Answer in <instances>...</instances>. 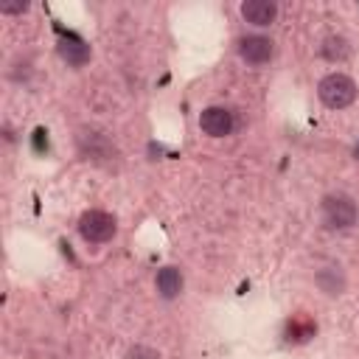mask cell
Listing matches in <instances>:
<instances>
[{"instance_id":"cell-14","label":"cell","mask_w":359,"mask_h":359,"mask_svg":"<svg viewBox=\"0 0 359 359\" xmlns=\"http://www.w3.org/2000/svg\"><path fill=\"white\" fill-rule=\"evenodd\" d=\"M28 8V3H6L3 6V14H20V11H25Z\"/></svg>"},{"instance_id":"cell-4","label":"cell","mask_w":359,"mask_h":359,"mask_svg":"<svg viewBox=\"0 0 359 359\" xmlns=\"http://www.w3.org/2000/svg\"><path fill=\"white\" fill-rule=\"evenodd\" d=\"M199 126L210 137H224V135L233 132V112L224 109V107H208L199 115Z\"/></svg>"},{"instance_id":"cell-12","label":"cell","mask_w":359,"mask_h":359,"mask_svg":"<svg viewBox=\"0 0 359 359\" xmlns=\"http://www.w3.org/2000/svg\"><path fill=\"white\" fill-rule=\"evenodd\" d=\"M34 149H36V151H45V149H48V132H45V129H36V132H34Z\"/></svg>"},{"instance_id":"cell-11","label":"cell","mask_w":359,"mask_h":359,"mask_svg":"<svg viewBox=\"0 0 359 359\" xmlns=\"http://www.w3.org/2000/svg\"><path fill=\"white\" fill-rule=\"evenodd\" d=\"M311 331H314L311 323H303V325H300V323H292V325H289V337L294 334V339H306Z\"/></svg>"},{"instance_id":"cell-1","label":"cell","mask_w":359,"mask_h":359,"mask_svg":"<svg viewBox=\"0 0 359 359\" xmlns=\"http://www.w3.org/2000/svg\"><path fill=\"white\" fill-rule=\"evenodd\" d=\"M317 95L328 109H345L353 104L356 98V84L351 76L345 73H328L325 79H320L317 84Z\"/></svg>"},{"instance_id":"cell-3","label":"cell","mask_w":359,"mask_h":359,"mask_svg":"<svg viewBox=\"0 0 359 359\" xmlns=\"http://www.w3.org/2000/svg\"><path fill=\"white\" fill-rule=\"evenodd\" d=\"M115 230H118L115 219L109 213H104V210H87L79 219V233H81V238L87 244H104V241H109L115 236Z\"/></svg>"},{"instance_id":"cell-15","label":"cell","mask_w":359,"mask_h":359,"mask_svg":"<svg viewBox=\"0 0 359 359\" xmlns=\"http://www.w3.org/2000/svg\"><path fill=\"white\" fill-rule=\"evenodd\" d=\"M356 154H359V149H356Z\"/></svg>"},{"instance_id":"cell-6","label":"cell","mask_w":359,"mask_h":359,"mask_svg":"<svg viewBox=\"0 0 359 359\" xmlns=\"http://www.w3.org/2000/svg\"><path fill=\"white\" fill-rule=\"evenodd\" d=\"M79 149H81L87 157H95V160H101V157H112V154H115L112 143H109L101 132H93V129H84V132L79 135Z\"/></svg>"},{"instance_id":"cell-10","label":"cell","mask_w":359,"mask_h":359,"mask_svg":"<svg viewBox=\"0 0 359 359\" xmlns=\"http://www.w3.org/2000/svg\"><path fill=\"white\" fill-rule=\"evenodd\" d=\"M323 56H325L328 62H345V59L351 56V45H348V39L339 36V34L325 36V39H323Z\"/></svg>"},{"instance_id":"cell-13","label":"cell","mask_w":359,"mask_h":359,"mask_svg":"<svg viewBox=\"0 0 359 359\" xmlns=\"http://www.w3.org/2000/svg\"><path fill=\"white\" fill-rule=\"evenodd\" d=\"M129 359H160V356L149 348H135V351H129Z\"/></svg>"},{"instance_id":"cell-2","label":"cell","mask_w":359,"mask_h":359,"mask_svg":"<svg viewBox=\"0 0 359 359\" xmlns=\"http://www.w3.org/2000/svg\"><path fill=\"white\" fill-rule=\"evenodd\" d=\"M323 219H325L328 227L345 230V227L356 224L359 208H356V202H353L351 196H345V194H331V196L323 199Z\"/></svg>"},{"instance_id":"cell-8","label":"cell","mask_w":359,"mask_h":359,"mask_svg":"<svg viewBox=\"0 0 359 359\" xmlns=\"http://www.w3.org/2000/svg\"><path fill=\"white\" fill-rule=\"evenodd\" d=\"M59 53H62V59H67V65H73V67H79V65H84V62L90 59L87 42H84L81 36H76V34H65V36L59 39Z\"/></svg>"},{"instance_id":"cell-5","label":"cell","mask_w":359,"mask_h":359,"mask_svg":"<svg viewBox=\"0 0 359 359\" xmlns=\"http://www.w3.org/2000/svg\"><path fill=\"white\" fill-rule=\"evenodd\" d=\"M238 53H241V59L247 65H264V62L272 59V42L266 36H258V34L255 36H244L238 42Z\"/></svg>"},{"instance_id":"cell-9","label":"cell","mask_w":359,"mask_h":359,"mask_svg":"<svg viewBox=\"0 0 359 359\" xmlns=\"http://www.w3.org/2000/svg\"><path fill=\"white\" fill-rule=\"evenodd\" d=\"M157 292H160L163 297H168V300L182 292V275H180L177 266H163V269L157 272Z\"/></svg>"},{"instance_id":"cell-7","label":"cell","mask_w":359,"mask_h":359,"mask_svg":"<svg viewBox=\"0 0 359 359\" xmlns=\"http://www.w3.org/2000/svg\"><path fill=\"white\" fill-rule=\"evenodd\" d=\"M278 14V6L269 3V0H247L241 3V17L252 25H269Z\"/></svg>"}]
</instances>
